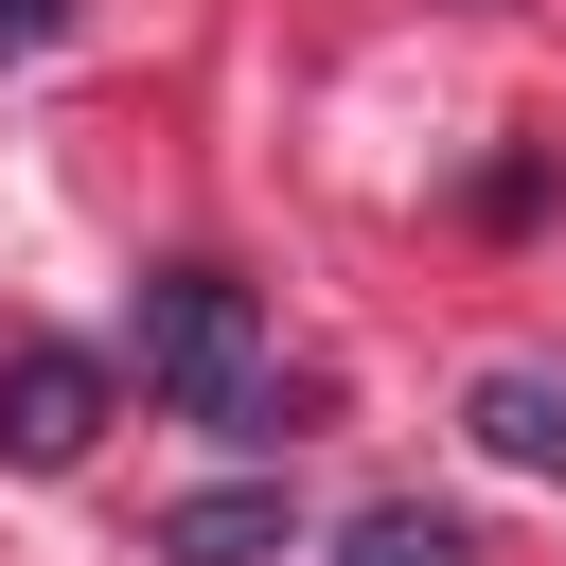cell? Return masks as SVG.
<instances>
[{
  "instance_id": "1",
  "label": "cell",
  "mask_w": 566,
  "mask_h": 566,
  "mask_svg": "<svg viewBox=\"0 0 566 566\" xmlns=\"http://www.w3.org/2000/svg\"><path fill=\"white\" fill-rule=\"evenodd\" d=\"M142 389L177 407V424H212V442H283V336H265V301L230 283V265H142Z\"/></svg>"
},
{
  "instance_id": "2",
  "label": "cell",
  "mask_w": 566,
  "mask_h": 566,
  "mask_svg": "<svg viewBox=\"0 0 566 566\" xmlns=\"http://www.w3.org/2000/svg\"><path fill=\"white\" fill-rule=\"evenodd\" d=\"M88 442H106V354L18 318V336H0V460H18V478H71Z\"/></svg>"
},
{
  "instance_id": "3",
  "label": "cell",
  "mask_w": 566,
  "mask_h": 566,
  "mask_svg": "<svg viewBox=\"0 0 566 566\" xmlns=\"http://www.w3.org/2000/svg\"><path fill=\"white\" fill-rule=\"evenodd\" d=\"M142 548H159V566H283V548H301V495H283V478H212V495H177Z\"/></svg>"
},
{
  "instance_id": "4",
  "label": "cell",
  "mask_w": 566,
  "mask_h": 566,
  "mask_svg": "<svg viewBox=\"0 0 566 566\" xmlns=\"http://www.w3.org/2000/svg\"><path fill=\"white\" fill-rule=\"evenodd\" d=\"M478 460H513V478H566V371H478Z\"/></svg>"
},
{
  "instance_id": "5",
  "label": "cell",
  "mask_w": 566,
  "mask_h": 566,
  "mask_svg": "<svg viewBox=\"0 0 566 566\" xmlns=\"http://www.w3.org/2000/svg\"><path fill=\"white\" fill-rule=\"evenodd\" d=\"M354 566H478V531L424 513V495H389V513H354Z\"/></svg>"
},
{
  "instance_id": "6",
  "label": "cell",
  "mask_w": 566,
  "mask_h": 566,
  "mask_svg": "<svg viewBox=\"0 0 566 566\" xmlns=\"http://www.w3.org/2000/svg\"><path fill=\"white\" fill-rule=\"evenodd\" d=\"M0 53H53V0H0Z\"/></svg>"
}]
</instances>
